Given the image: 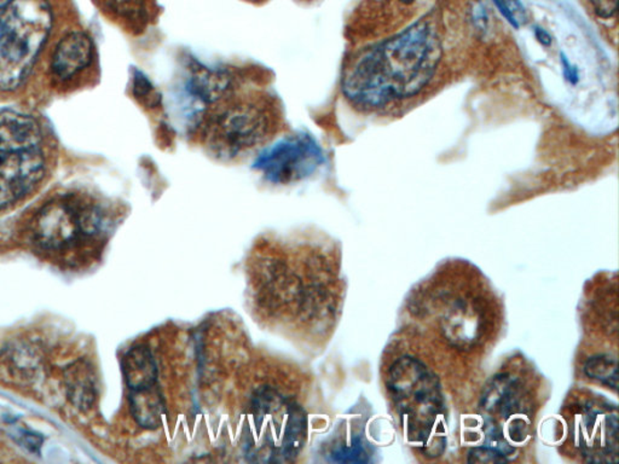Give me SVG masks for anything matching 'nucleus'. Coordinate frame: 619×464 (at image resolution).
<instances>
[{
    "instance_id": "23",
    "label": "nucleus",
    "mask_w": 619,
    "mask_h": 464,
    "mask_svg": "<svg viewBox=\"0 0 619 464\" xmlns=\"http://www.w3.org/2000/svg\"><path fill=\"white\" fill-rule=\"evenodd\" d=\"M535 36L537 40H539L543 46H549L550 44H552V37H550L549 34L547 33L545 29H540V27H536Z\"/></svg>"
},
{
    "instance_id": "12",
    "label": "nucleus",
    "mask_w": 619,
    "mask_h": 464,
    "mask_svg": "<svg viewBox=\"0 0 619 464\" xmlns=\"http://www.w3.org/2000/svg\"><path fill=\"white\" fill-rule=\"evenodd\" d=\"M83 208H75L67 203L47 204L37 221L40 244L47 248H60L80 236H88L83 224Z\"/></svg>"
},
{
    "instance_id": "13",
    "label": "nucleus",
    "mask_w": 619,
    "mask_h": 464,
    "mask_svg": "<svg viewBox=\"0 0 619 464\" xmlns=\"http://www.w3.org/2000/svg\"><path fill=\"white\" fill-rule=\"evenodd\" d=\"M94 56V44L84 32H73L58 43L53 56V73L60 80L74 77L90 64Z\"/></svg>"
},
{
    "instance_id": "15",
    "label": "nucleus",
    "mask_w": 619,
    "mask_h": 464,
    "mask_svg": "<svg viewBox=\"0 0 619 464\" xmlns=\"http://www.w3.org/2000/svg\"><path fill=\"white\" fill-rule=\"evenodd\" d=\"M231 88V77L228 71L214 70L194 61L189 68L187 90L194 100L203 104H213Z\"/></svg>"
},
{
    "instance_id": "19",
    "label": "nucleus",
    "mask_w": 619,
    "mask_h": 464,
    "mask_svg": "<svg viewBox=\"0 0 619 464\" xmlns=\"http://www.w3.org/2000/svg\"><path fill=\"white\" fill-rule=\"evenodd\" d=\"M133 94L137 98H146V95H152L154 88L152 83L148 80L142 71L135 70L133 73Z\"/></svg>"
},
{
    "instance_id": "8",
    "label": "nucleus",
    "mask_w": 619,
    "mask_h": 464,
    "mask_svg": "<svg viewBox=\"0 0 619 464\" xmlns=\"http://www.w3.org/2000/svg\"><path fill=\"white\" fill-rule=\"evenodd\" d=\"M481 406L488 414L507 421L509 436L515 443L528 436L532 402L521 378L511 373L496 375L485 387Z\"/></svg>"
},
{
    "instance_id": "4",
    "label": "nucleus",
    "mask_w": 619,
    "mask_h": 464,
    "mask_svg": "<svg viewBox=\"0 0 619 464\" xmlns=\"http://www.w3.org/2000/svg\"><path fill=\"white\" fill-rule=\"evenodd\" d=\"M248 455L266 462H283L297 456L306 435V418L302 406L289 394L272 385H263L248 405Z\"/></svg>"
},
{
    "instance_id": "5",
    "label": "nucleus",
    "mask_w": 619,
    "mask_h": 464,
    "mask_svg": "<svg viewBox=\"0 0 619 464\" xmlns=\"http://www.w3.org/2000/svg\"><path fill=\"white\" fill-rule=\"evenodd\" d=\"M46 0H13L0 9V90L19 87L53 29Z\"/></svg>"
},
{
    "instance_id": "17",
    "label": "nucleus",
    "mask_w": 619,
    "mask_h": 464,
    "mask_svg": "<svg viewBox=\"0 0 619 464\" xmlns=\"http://www.w3.org/2000/svg\"><path fill=\"white\" fill-rule=\"evenodd\" d=\"M584 373L588 377L597 380L607 387L617 390L618 364L615 358L608 354H598L590 357L584 364Z\"/></svg>"
},
{
    "instance_id": "1",
    "label": "nucleus",
    "mask_w": 619,
    "mask_h": 464,
    "mask_svg": "<svg viewBox=\"0 0 619 464\" xmlns=\"http://www.w3.org/2000/svg\"><path fill=\"white\" fill-rule=\"evenodd\" d=\"M439 37L420 21L356 61L343 81L345 95L358 107L379 108L419 94L442 60Z\"/></svg>"
},
{
    "instance_id": "18",
    "label": "nucleus",
    "mask_w": 619,
    "mask_h": 464,
    "mask_svg": "<svg viewBox=\"0 0 619 464\" xmlns=\"http://www.w3.org/2000/svg\"><path fill=\"white\" fill-rule=\"evenodd\" d=\"M507 460L502 453L489 449L487 446H478L468 453L470 463H504Z\"/></svg>"
},
{
    "instance_id": "14",
    "label": "nucleus",
    "mask_w": 619,
    "mask_h": 464,
    "mask_svg": "<svg viewBox=\"0 0 619 464\" xmlns=\"http://www.w3.org/2000/svg\"><path fill=\"white\" fill-rule=\"evenodd\" d=\"M0 145L17 149L43 148V133L32 116L0 109Z\"/></svg>"
},
{
    "instance_id": "11",
    "label": "nucleus",
    "mask_w": 619,
    "mask_h": 464,
    "mask_svg": "<svg viewBox=\"0 0 619 464\" xmlns=\"http://www.w3.org/2000/svg\"><path fill=\"white\" fill-rule=\"evenodd\" d=\"M443 336L455 347L474 346L487 332L488 310L479 298H457L440 319Z\"/></svg>"
},
{
    "instance_id": "16",
    "label": "nucleus",
    "mask_w": 619,
    "mask_h": 464,
    "mask_svg": "<svg viewBox=\"0 0 619 464\" xmlns=\"http://www.w3.org/2000/svg\"><path fill=\"white\" fill-rule=\"evenodd\" d=\"M64 384L71 402L79 409L90 408L96 398V377L90 364L75 361L64 371Z\"/></svg>"
},
{
    "instance_id": "25",
    "label": "nucleus",
    "mask_w": 619,
    "mask_h": 464,
    "mask_svg": "<svg viewBox=\"0 0 619 464\" xmlns=\"http://www.w3.org/2000/svg\"><path fill=\"white\" fill-rule=\"evenodd\" d=\"M402 2L409 3V2H413V0H402Z\"/></svg>"
},
{
    "instance_id": "24",
    "label": "nucleus",
    "mask_w": 619,
    "mask_h": 464,
    "mask_svg": "<svg viewBox=\"0 0 619 464\" xmlns=\"http://www.w3.org/2000/svg\"><path fill=\"white\" fill-rule=\"evenodd\" d=\"M13 0H0V9L4 8L5 5H8L9 3H12Z\"/></svg>"
},
{
    "instance_id": "20",
    "label": "nucleus",
    "mask_w": 619,
    "mask_h": 464,
    "mask_svg": "<svg viewBox=\"0 0 619 464\" xmlns=\"http://www.w3.org/2000/svg\"><path fill=\"white\" fill-rule=\"evenodd\" d=\"M618 0H593L595 12L601 19H610L617 12Z\"/></svg>"
},
{
    "instance_id": "6",
    "label": "nucleus",
    "mask_w": 619,
    "mask_h": 464,
    "mask_svg": "<svg viewBox=\"0 0 619 464\" xmlns=\"http://www.w3.org/2000/svg\"><path fill=\"white\" fill-rule=\"evenodd\" d=\"M322 149L310 135L280 139L255 159V170L273 184H290L310 177L323 165Z\"/></svg>"
},
{
    "instance_id": "10",
    "label": "nucleus",
    "mask_w": 619,
    "mask_h": 464,
    "mask_svg": "<svg viewBox=\"0 0 619 464\" xmlns=\"http://www.w3.org/2000/svg\"><path fill=\"white\" fill-rule=\"evenodd\" d=\"M44 173L43 148L16 149L0 145V210L29 195Z\"/></svg>"
},
{
    "instance_id": "3",
    "label": "nucleus",
    "mask_w": 619,
    "mask_h": 464,
    "mask_svg": "<svg viewBox=\"0 0 619 464\" xmlns=\"http://www.w3.org/2000/svg\"><path fill=\"white\" fill-rule=\"evenodd\" d=\"M388 385L410 438L430 457L447 446L444 402L432 371L414 357H402L389 368Z\"/></svg>"
},
{
    "instance_id": "2",
    "label": "nucleus",
    "mask_w": 619,
    "mask_h": 464,
    "mask_svg": "<svg viewBox=\"0 0 619 464\" xmlns=\"http://www.w3.org/2000/svg\"><path fill=\"white\" fill-rule=\"evenodd\" d=\"M282 255L253 261L252 293L263 319L289 329L320 333L334 319L333 272L320 255ZM326 330V329H324Z\"/></svg>"
},
{
    "instance_id": "7",
    "label": "nucleus",
    "mask_w": 619,
    "mask_h": 464,
    "mask_svg": "<svg viewBox=\"0 0 619 464\" xmlns=\"http://www.w3.org/2000/svg\"><path fill=\"white\" fill-rule=\"evenodd\" d=\"M269 118L255 104H239L215 118L210 129L212 148L224 156H236L264 141Z\"/></svg>"
},
{
    "instance_id": "9",
    "label": "nucleus",
    "mask_w": 619,
    "mask_h": 464,
    "mask_svg": "<svg viewBox=\"0 0 619 464\" xmlns=\"http://www.w3.org/2000/svg\"><path fill=\"white\" fill-rule=\"evenodd\" d=\"M576 440L581 455L593 463L617 462L618 416L615 409L587 404L574 418Z\"/></svg>"
},
{
    "instance_id": "21",
    "label": "nucleus",
    "mask_w": 619,
    "mask_h": 464,
    "mask_svg": "<svg viewBox=\"0 0 619 464\" xmlns=\"http://www.w3.org/2000/svg\"><path fill=\"white\" fill-rule=\"evenodd\" d=\"M560 58H562V66H563V73L564 77H565V79L569 81L571 84H577L578 81V70L576 67L573 66V64L570 63V61L567 60V57L565 54H560Z\"/></svg>"
},
{
    "instance_id": "22",
    "label": "nucleus",
    "mask_w": 619,
    "mask_h": 464,
    "mask_svg": "<svg viewBox=\"0 0 619 464\" xmlns=\"http://www.w3.org/2000/svg\"><path fill=\"white\" fill-rule=\"evenodd\" d=\"M496 6H498V10H500L502 15L506 17V20L513 27H515V29H519L518 26H516V23L514 22V20L512 19L511 13H509L507 6H506V0H494Z\"/></svg>"
},
{
    "instance_id": "26",
    "label": "nucleus",
    "mask_w": 619,
    "mask_h": 464,
    "mask_svg": "<svg viewBox=\"0 0 619 464\" xmlns=\"http://www.w3.org/2000/svg\"><path fill=\"white\" fill-rule=\"evenodd\" d=\"M0 33H2V26H0Z\"/></svg>"
}]
</instances>
